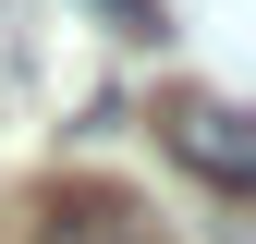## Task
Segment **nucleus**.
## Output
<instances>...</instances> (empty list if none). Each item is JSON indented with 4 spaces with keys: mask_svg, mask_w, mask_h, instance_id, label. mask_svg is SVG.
Wrapping results in <instances>:
<instances>
[{
    "mask_svg": "<svg viewBox=\"0 0 256 244\" xmlns=\"http://www.w3.org/2000/svg\"><path fill=\"white\" fill-rule=\"evenodd\" d=\"M158 146H171L183 171H208L220 196L256 183V122H244L232 98H208V86H171V98H158Z\"/></svg>",
    "mask_w": 256,
    "mask_h": 244,
    "instance_id": "f257e3e1",
    "label": "nucleus"
},
{
    "mask_svg": "<svg viewBox=\"0 0 256 244\" xmlns=\"http://www.w3.org/2000/svg\"><path fill=\"white\" fill-rule=\"evenodd\" d=\"M49 244H158L134 220V196H110V183H74V196H49Z\"/></svg>",
    "mask_w": 256,
    "mask_h": 244,
    "instance_id": "f03ea898",
    "label": "nucleus"
},
{
    "mask_svg": "<svg viewBox=\"0 0 256 244\" xmlns=\"http://www.w3.org/2000/svg\"><path fill=\"white\" fill-rule=\"evenodd\" d=\"M98 12L122 24V37H158V24H171V12H158V0H98Z\"/></svg>",
    "mask_w": 256,
    "mask_h": 244,
    "instance_id": "7ed1b4c3",
    "label": "nucleus"
}]
</instances>
